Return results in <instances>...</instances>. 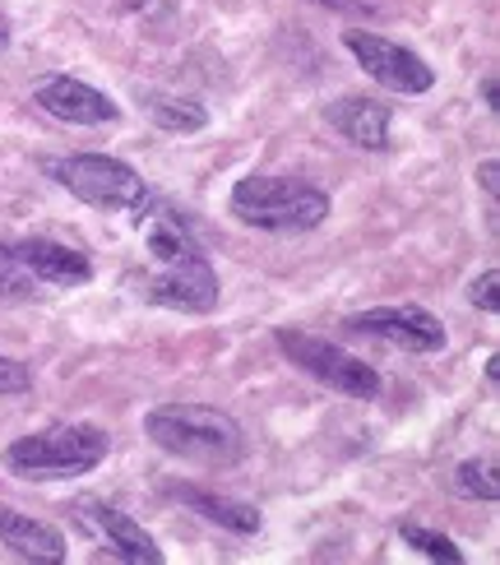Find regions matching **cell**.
<instances>
[{
  "instance_id": "cell-19",
  "label": "cell",
  "mask_w": 500,
  "mask_h": 565,
  "mask_svg": "<svg viewBox=\"0 0 500 565\" xmlns=\"http://www.w3.org/2000/svg\"><path fill=\"white\" fill-rule=\"evenodd\" d=\"M29 390H33V371L0 352V398H14V394H29Z\"/></svg>"
},
{
  "instance_id": "cell-12",
  "label": "cell",
  "mask_w": 500,
  "mask_h": 565,
  "mask_svg": "<svg viewBox=\"0 0 500 565\" xmlns=\"http://www.w3.org/2000/svg\"><path fill=\"white\" fill-rule=\"evenodd\" d=\"M0 543L33 565H61L65 561V533L56 524L33 520V514L10 510V505H0Z\"/></svg>"
},
{
  "instance_id": "cell-2",
  "label": "cell",
  "mask_w": 500,
  "mask_h": 565,
  "mask_svg": "<svg viewBox=\"0 0 500 565\" xmlns=\"http://www.w3.org/2000/svg\"><path fill=\"white\" fill-rule=\"evenodd\" d=\"M107 459V431L88 427V422H70V427H46L33 436H19L6 445V473L23 482H61V478H79L93 473Z\"/></svg>"
},
{
  "instance_id": "cell-9",
  "label": "cell",
  "mask_w": 500,
  "mask_h": 565,
  "mask_svg": "<svg viewBox=\"0 0 500 565\" xmlns=\"http://www.w3.org/2000/svg\"><path fill=\"white\" fill-rule=\"evenodd\" d=\"M33 103L56 116V121H70V126H111L121 121V107H116L103 88H93L84 79H70V75H52L33 88Z\"/></svg>"
},
{
  "instance_id": "cell-6",
  "label": "cell",
  "mask_w": 500,
  "mask_h": 565,
  "mask_svg": "<svg viewBox=\"0 0 500 565\" xmlns=\"http://www.w3.org/2000/svg\"><path fill=\"white\" fill-rule=\"evenodd\" d=\"M139 292H145L153 306L185 311V316H209L213 306H219V297H223L219 274H213L204 250L172 255V260H153V269L139 278Z\"/></svg>"
},
{
  "instance_id": "cell-10",
  "label": "cell",
  "mask_w": 500,
  "mask_h": 565,
  "mask_svg": "<svg viewBox=\"0 0 500 565\" xmlns=\"http://www.w3.org/2000/svg\"><path fill=\"white\" fill-rule=\"evenodd\" d=\"M84 524L93 529L107 543V552L116 561H130V565H162V547L145 533V524H135L126 510H116L107 501H79Z\"/></svg>"
},
{
  "instance_id": "cell-15",
  "label": "cell",
  "mask_w": 500,
  "mask_h": 565,
  "mask_svg": "<svg viewBox=\"0 0 500 565\" xmlns=\"http://www.w3.org/2000/svg\"><path fill=\"white\" fill-rule=\"evenodd\" d=\"M149 116L167 135H200L209 126V111L195 98H149Z\"/></svg>"
},
{
  "instance_id": "cell-17",
  "label": "cell",
  "mask_w": 500,
  "mask_h": 565,
  "mask_svg": "<svg viewBox=\"0 0 500 565\" xmlns=\"http://www.w3.org/2000/svg\"><path fill=\"white\" fill-rule=\"evenodd\" d=\"M38 288H42V282L23 269V260L14 255V242H0V297L23 301V297H33Z\"/></svg>"
},
{
  "instance_id": "cell-16",
  "label": "cell",
  "mask_w": 500,
  "mask_h": 565,
  "mask_svg": "<svg viewBox=\"0 0 500 565\" xmlns=\"http://www.w3.org/2000/svg\"><path fill=\"white\" fill-rule=\"evenodd\" d=\"M455 487L472 501H500V478H496V463L487 459H464L459 473H455Z\"/></svg>"
},
{
  "instance_id": "cell-5",
  "label": "cell",
  "mask_w": 500,
  "mask_h": 565,
  "mask_svg": "<svg viewBox=\"0 0 500 565\" xmlns=\"http://www.w3.org/2000/svg\"><path fill=\"white\" fill-rule=\"evenodd\" d=\"M274 343L283 348V358H288L292 366H301L306 375H316L320 385L329 390H339L348 398H375L380 394V371L362 358H352L348 348L339 343H329L320 334H311V329H278Z\"/></svg>"
},
{
  "instance_id": "cell-22",
  "label": "cell",
  "mask_w": 500,
  "mask_h": 565,
  "mask_svg": "<svg viewBox=\"0 0 500 565\" xmlns=\"http://www.w3.org/2000/svg\"><path fill=\"white\" fill-rule=\"evenodd\" d=\"M478 177H482V191L496 200V162H491V158L482 162V172H478Z\"/></svg>"
},
{
  "instance_id": "cell-7",
  "label": "cell",
  "mask_w": 500,
  "mask_h": 565,
  "mask_svg": "<svg viewBox=\"0 0 500 565\" xmlns=\"http://www.w3.org/2000/svg\"><path fill=\"white\" fill-rule=\"evenodd\" d=\"M343 46L357 56V65H362L375 84H385L390 93H426L436 84V70L417 52H408L403 42H390V38L366 33V29H348Z\"/></svg>"
},
{
  "instance_id": "cell-8",
  "label": "cell",
  "mask_w": 500,
  "mask_h": 565,
  "mask_svg": "<svg viewBox=\"0 0 500 565\" xmlns=\"http://www.w3.org/2000/svg\"><path fill=\"white\" fill-rule=\"evenodd\" d=\"M348 329L371 334L390 348H403V352H440L449 343L445 324L432 311H422V306H371V311L348 316Z\"/></svg>"
},
{
  "instance_id": "cell-13",
  "label": "cell",
  "mask_w": 500,
  "mask_h": 565,
  "mask_svg": "<svg viewBox=\"0 0 500 565\" xmlns=\"http://www.w3.org/2000/svg\"><path fill=\"white\" fill-rule=\"evenodd\" d=\"M329 126L357 149H371V153L390 149V107L375 98H357L352 93V98L329 103Z\"/></svg>"
},
{
  "instance_id": "cell-1",
  "label": "cell",
  "mask_w": 500,
  "mask_h": 565,
  "mask_svg": "<svg viewBox=\"0 0 500 565\" xmlns=\"http://www.w3.org/2000/svg\"><path fill=\"white\" fill-rule=\"evenodd\" d=\"M145 436L162 455L204 468H232L246 459V431L236 417L209 404H158L145 413Z\"/></svg>"
},
{
  "instance_id": "cell-18",
  "label": "cell",
  "mask_w": 500,
  "mask_h": 565,
  "mask_svg": "<svg viewBox=\"0 0 500 565\" xmlns=\"http://www.w3.org/2000/svg\"><path fill=\"white\" fill-rule=\"evenodd\" d=\"M398 537H403V543H408V547H417L422 556H432V561H449V565H464V552L455 547V543H449V537L445 533H432V529H426V524H398Z\"/></svg>"
},
{
  "instance_id": "cell-3",
  "label": "cell",
  "mask_w": 500,
  "mask_h": 565,
  "mask_svg": "<svg viewBox=\"0 0 500 565\" xmlns=\"http://www.w3.org/2000/svg\"><path fill=\"white\" fill-rule=\"evenodd\" d=\"M232 214L259 232H316L329 218V195L292 177H242L232 185Z\"/></svg>"
},
{
  "instance_id": "cell-14",
  "label": "cell",
  "mask_w": 500,
  "mask_h": 565,
  "mask_svg": "<svg viewBox=\"0 0 500 565\" xmlns=\"http://www.w3.org/2000/svg\"><path fill=\"white\" fill-rule=\"evenodd\" d=\"M172 497L195 514H204L209 524H223L227 533H259V510L251 501H232V497H219V491H204V487H172Z\"/></svg>"
},
{
  "instance_id": "cell-21",
  "label": "cell",
  "mask_w": 500,
  "mask_h": 565,
  "mask_svg": "<svg viewBox=\"0 0 500 565\" xmlns=\"http://www.w3.org/2000/svg\"><path fill=\"white\" fill-rule=\"evenodd\" d=\"M316 6H325V10H333V14H371L366 0H316Z\"/></svg>"
},
{
  "instance_id": "cell-20",
  "label": "cell",
  "mask_w": 500,
  "mask_h": 565,
  "mask_svg": "<svg viewBox=\"0 0 500 565\" xmlns=\"http://www.w3.org/2000/svg\"><path fill=\"white\" fill-rule=\"evenodd\" d=\"M500 274L496 269H487L482 278H472V288H468V297H472V306H478V311H487V316H496L500 311Z\"/></svg>"
},
{
  "instance_id": "cell-4",
  "label": "cell",
  "mask_w": 500,
  "mask_h": 565,
  "mask_svg": "<svg viewBox=\"0 0 500 565\" xmlns=\"http://www.w3.org/2000/svg\"><path fill=\"white\" fill-rule=\"evenodd\" d=\"M42 172L52 177L61 191H70L75 200L103 209V214H130V209H145L153 200V191L145 185L130 162L111 158V153H65V158H46Z\"/></svg>"
},
{
  "instance_id": "cell-24",
  "label": "cell",
  "mask_w": 500,
  "mask_h": 565,
  "mask_svg": "<svg viewBox=\"0 0 500 565\" xmlns=\"http://www.w3.org/2000/svg\"><path fill=\"white\" fill-rule=\"evenodd\" d=\"M10 46V29H6V19H0V52H6Z\"/></svg>"
},
{
  "instance_id": "cell-23",
  "label": "cell",
  "mask_w": 500,
  "mask_h": 565,
  "mask_svg": "<svg viewBox=\"0 0 500 565\" xmlns=\"http://www.w3.org/2000/svg\"><path fill=\"white\" fill-rule=\"evenodd\" d=\"M482 98H487V107H491V111L500 107V103H496V79H491V75L482 79Z\"/></svg>"
},
{
  "instance_id": "cell-11",
  "label": "cell",
  "mask_w": 500,
  "mask_h": 565,
  "mask_svg": "<svg viewBox=\"0 0 500 565\" xmlns=\"http://www.w3.org/2000/svg\"><path fill=\"white\" fill-rule=\"evenodd\" d=\"M14 255L38 282H52V288H84V282L93 278L88 255L75 250V246H61V242L29 237V242H14Z\"/></svg>"
}]
</instances>
